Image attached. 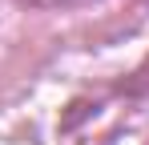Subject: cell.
I'll return each mask as SVG.
<instances>
[]
</instances>
